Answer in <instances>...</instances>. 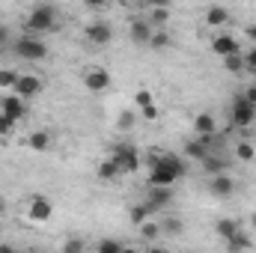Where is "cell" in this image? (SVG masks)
<instances>
[{"instance_id":"obj_31","label":"cell","mask_w":256,"mask_h":253,"mask_svg":"<svg viewBox=\"0 0 256 253\" xmlns=\"http://www.w3.org/2000/svg\"><path fill=\"white\" fill-rule=\"evenodd\" d=\"M161 232L179 236V232H182V220H179V218H164V224H161Z\"/></svg>"},{"instance_id":"obj_29","label":"cell","mask_w":256,"mask_h":253,"mask_svg":"<svg viewBox=\"0 0 256 253\" xmlns=\"http://www.w3.org/2000/svg\"><path fill=\"white\" fill-rule=\"evenodd\" d=\"M140 236H143V238H149V242H152V238H158V236H161V224L146 220V224L140 226Z\"/></svg>"},{"instance_id":"obj_15","label":"cell","mask_w":256,"mask_h":253,"mask_svg":"<svg viewBox=\"0 0 256 253\" xmlns=\"http://www.w3.org/2000/svg\"><path fill=\"white\" fill-rule=\"evenodd\" d=\"M194 131H196L200 137H214V134H218V120H214L212 114H200V116L194 120Z\"/></svg>"},{"instance_id":"obj_32","label":"cell","mask_w":256,"mask_h":253,"mask_svg":"<svg viewBox=\"0 0 256 253\" xmlns=\"http://www.w3.org/2000/svg\"><path fill=\"white\" fill-rule=\"evenodd\" d=\"M12 134H15V122H12L9 116H3V114H0V140H9Z\"/></svg>"},{"instance_id":"obj_17","label":"cell","mask_w":256,"mask_h":253,"mask_svg":"<svg viewBox=\"0 0 256 253\" xmlns=\"http://www.w3.org/2000/svg\"><path fill=\"white\" fill-rule=\"evenodd\" d=\"M146 21H149L155 30H158V27H164V24L170 21V6H161V3H155V6L149 9V18H146Z\"/></svg>"},{"instance_id":"obj_42","label":"cell","mask_w":256,"mask_h":253,"mask_svg":"<svg viewBox=\"0 0 256 253\" xmlns=\"http://www.w3.org/2000/svg\"><path fill=\"white\" fill-rule=\"evenodd\" d=\"M0 253H18V250H15V248H12L9 242H3V244H0Z\"/></svg>"},{"instance_id":"obj_1","label":"cell","mask_w":256,"mask_h":253,"mask_svg":"<svg viewBox=\"0 0 256 253\" xmlns=\"http://www.w3.org/2000/svg\"><path fill=\"white\" fill-rule=\"evenodd\" d=\"M24 27H27V33L30 36H39V33H51V30H57L60 27V15H57V9L54 6H36L30 15H27V21H24Z\"/></svg>"},{"instance_id":"obj_9","label":"cell","mask_w":256,"mask_h":253,"mask_svg":"<svg viewBox=\"0 0 256 253\" xmlns=\"http://www.w3.org/2000/svg\"><path fill=\"white\" fill-rule=\"evenodd\" d=\"M51 214H54V206H51V200H45V196H33V200H30L27 218H30L33 224H48V220H51Z\"/></svg>"},{"instance_id":"obj_7","label":"cell","mask_w":256,"mask_h":253,"mask_svg":"<svg viewBox=\"0 0 256 253\" xmlns=\"http://www.w3.org/2000/svg\"><path fill=\"white\" fill-rule=\"evenodd\" d=\"M212 51H214L220 60H226V57L242 54V45H238V39H236V36H230V33H218V36L212 39Z\"/></svg>"},{"instance_id":"obj_27","label":"cell","mask_w":256,"mask_h":253,"mask_svg":"<svg viewBox=\"0 0 256 253\" xmlns=\"http://www.w3.org/2000/svg\"><path fill=\"white\" fill-rule=\"evenodd\" d=\"M236 158H238V161H254L256 158V146L254 143H248V140H244V143H236Z\"/></svg>"},{"instance_id":"obj_4","label":"cell","mask_w":256,"mask_h":253,"mask_svg":"<svg viewBox=\"0 0 256 253\" xmlns=\"http://www.w3.org/2000/svg\"><path fill=\"white\" fill-rule=\"evenodd\" d=\"M254 122H256V108L248 104L244 96L238 92V96L232 98V126L236 128H250Z\"/></svg>"},{"instance_id":"obj_35","label":"cell","mask_w":256,"mask_h":253,"mask_svg":"<svg viewBox=\"0 0 256 253\" xmlns=\"http://www.w3.org/2000/svg\"><path fill=\"white\" fill-rule=\"evenodd\" d=\"M134 102L140 104V110H143V108H149V104H155V102H152V92H149V90H137V92H134Z\"/></svg>"},{"instance_id":"obj_11","label":"cell","mask_w":256,"mask_h":253,"mask_svg":"<svg viewBox=\"0 0 256 253\" xmlns=\"http://www.w3.org/2000/svg\"><path fill=\"white\" fill-rule=\"evenodd\" d=\"M86 39H90L92 45L104 48V45L114 39V27H110L108 21H92V24H86Z\"/></svg>"},{"instance_id":"obj_12","label":"cell","mask_w":256,"mask_h":253,"mask_svg":"<svg viewBox=\"0 0 256 253\" xmlns=\"http://www.w3.org/2000/svg\"><path fill=\"white\" fill-rule=\"evenodd\" d=\"M173 202V190L170 188H149V196H146V208H149V214H158L161 208H167Z\"/></svg>"},{"instance_id":"obj_23","label":"cell","mask_w":256,"mask_h":253,"mask_svg":"<svg viewBox=\"0 0 256 253\" xmlns=\"http://www.w3.org/2000/svg\"><path fill=\"white\" fill-rule=\"evenodd\" d=\"M250 244H254V242H250V238H248V236H244L242 230H238V232H236V236H232V238L226 242L230 253H244V250H250Z\"/></svg>"},{"instance_id":"obj_30","label":"cell","mask_w":256,"mask_h":253,"mask_svg":"<svg viewBox=\"0 0 256 253\" xmlns=\"http://www.w3.org/2000/svg\"><path fill=\"white\" fill-rule=\"evenodd\" d=\"M224 68H226V72H232V74H242V72H244V60H242V54L226 57V60H224Z\"/></svg>"},{"instance_id":"obj_22","label":"cell","mask_w":256,"mask_h":253,"mask_svg":"<svg viewBox=\"0 0 256 253\" xmlns=\"http://www.w3.org/2000/svg\"><path fill=\"white\" fill-rule=\"evenodd\" d=\"M202 170H206L208 176H224V173H226V161L218 158V155H208V158L202 161Z\"/></svg>"},{"instance_id":"obj_36","label":"cell","mask_w":256,"mask_h":253,"mask_svg":"<svg viewBox=\"0 0 256 253\" xmlns=\"http://www.w3.org/2000/svg\"><path fill=\"white\" fill-rule=\"evenodd\" d=\"M98 253H122V244L114 242V238H104V242L98 244Z\"/></svg>"},{"instance_id":"obj_3","label":"cell","mask_w":256,"mask_h":253,"mask_svg":"<svg viewBox=\"0 0 256 253\" xmlns=\"http://www.w3.org/2000/svg\"><path fill=\"white\" fill-rule=\"evenodd\" d=\"M110 158L116 161L120 176H122V173H137V170H140V155H137V149H134V146H128V143H116Z\"/></svg>"},{"instance_id":"obj_33","label":"cell","mask_w":256,"mask_h":253,"mask_svg":"<svg viewBox=\"0 0 256 253\" xmlns=\"http://www.w3.org/2000/svg\"><path fill=\"white\" fill-rule=\"evenodd\" d=\"M242 60H244V72H254V74H256V48L242 51Z\"/></svg>"},{"instance_id":"obj_18","label":"cell","mask_w":256,"mask_h":253,"mask_svg":"<svg viewBox=\"0 0 256 253\" xmlns=\"http://www.w3.org/2000/svg\"><path fill=\"white\" fill-rule=\"evenodd\" d=\"M226 21H230V9H226V6H208V9H206V24L220 27V24H226Z\"/></svg>"},{"instance_id":"obj_21","label":"cell","mask_w":256,"mask_h":253,"mask_svg":"<svg viewBox=\"0 0 256 253\" xmlns=\"http://www.w3.org/2000/svg\"><path fill=\"white\" fill-rule=\"evenodd\" d=\"M27 146H30L33 152H45V149L51 146V134H48V131H33V134L27 137Z\"/></svg>"},{"instance_id":"obj_40","label":"cell","mask_w":256,"mask_h":253,"mask_svg":"<svg viewBox=\"0 0 256 253\" xmlns=\"http://www.w3.org/2000/svg\"><path fill=\"white\" fill-rule=\"evenodd\" d=\"M6 45H9V30L0 24V48H6Z\"/></svg>"},{"instance_id":"obj_45","label":"cell","mask_w":256,"mask_h":253,"mask_svg":"<svg viewBox=\"0 0 256 253\" xmlns=\"http://www.w3.org/2000/svg\"><path fill=\"white\" fill-rule=\"evenodd\" d=\"M250 224H254V230H256V212H254V214H250Z\"/></svg>"},{"instance_id":"obj_16","label":"cell","mask_w":256,"mask_h":253,"mask_svg":"<svg viewBox=\"0 0 256 253\" xmlns=\"http://www.w3.org/2000/svg\"><path fill=\"white\" fill-rule=\"evenodd\" d=\"M208 188L214 196H230L232 190H236V182H232V176H212V182H208Z\"/></svg>"},{"instance_id":"obj_47","label":"cell","mask_w":256,"mask_h":253,"mask_svg":"<svg viewBox=\"0 0 256 253\" xmlns=\"http://www.w3.org/2000/svg\"><path fill=\"white\" fill-rule=\"evenodd\" d=\"M18 253H36V250H18Z\"/></svg>"},{"instance_id":"obj_37","label":"cell","mask_w":256,"mask_h":253,"mask_svg":"<svg viewBox=\"0 0 256 253\" xmlns=\"http://www.w3.org/2000/svg\"><path fill=\"white\" fill-rule=\"evenodd\" d=\"M116 128H120V131H131V128H134V116H131V114H120Z\"/></svg>"},{"instance_id":"obj_10","label":"cell","mask_w":256,"mask_h":253,"mask_svg":"<svg viewBox=\"0 0 256 253\" xmlns=\"http://www.w3.org/2000/svg\"><path fill=\"white\" fill-rule=\"evenodd\" d=\"M128 33H131V42H134V45H149L155 27H152L146 18H131V21H128Z\"/></svg>"},{"instance_id":"obj_6","label":"cell","mask_w":256,"mask_h":253,"mask_svg":"<svg viewBox=\"0 0 256 253\" xmlns=\"http://www.w3.org/2000/svg\"><path fill=\"white\" fill-rule=\"evenodd\" d=\"M173 185H176V176L167 167H161L158 158L152 155L149 158V188H173Z\"/></svg>"},{"instance_id":"obj_14","label":"cell","mask_w":256,"mask_h":253,"mask_svg":"<svg viewBox=\"0 0 256 253\" xmlns=\"http://www.w3.org/2000/svg\"><path fill=\"white\" fill-rule=\"evenodd\" d=\"M155 158H158V164H161V167H167V170H170L176 179H182V176L188 173L185 161H182V158H176V155H170V152H164V155H155Z\"/></svg>"},{"instance_id":"obj_38","label":"cell","mask_w":256,"mask_h":253,"mask_svg":"<svg viewBox=\"0 0 256 253\" xmlns=\"http://www.w3.org/2000/svg\"><path fill=\"white\" fill-rule=\"evenodd\" d=\"M140 116L152 122V120H158V108H155V104H149V108H143V110H140Z\"/></svg>"},{"instance_id":"obj_25","label":"cell","mask_w":256,"mask_h":253,"mask_svg":"<svg viewBox=\"0 0 256 253\" xmlns=\"http://www.w3.org/2000/svg\"><path fill=\"white\" fill-rule=\"evenodd\" d=\"M214 230H218V236H220L224 242H230V238L238 232V224H236V220H230V218H220V220L214 224Z\"/></svg>"},{"instance_id":"obj_13","label":"cell","mask_w":256,"mask_h":253,"mask_svg":"<svg viewBox=\"0 0 256 253\" xmlns=\"http://www.w3.org/2000/svg\"><path fill=\"white\" fill-rule=\"evenodd\" d=\"M39 92H42V80H39L36 74H21L18 86H15V96H21V98L27 102V98H36Z\"/></svg>"},{"instance_id":"obj_26","label":"cell","mask_w":256,"mask_h":253,"mask_svg":"<svg viewBox=\"0 0 256 253\" xmlns=\"http://www.w3.org/2000/svg\"><path fill=\"white\" fill-rule=\"evenodd\" d=\"M128 218H131V224H134V226H143L152 214H149V208L140 202V206H131V208H128Z\"/></svg>"},{"instance_id":"obj_28","label":"cell","mask_w":256,"mask_h":253,"mask_svg":"<svg viewBox=\"0 0 256 253\" xmlns=\"http://www.w3.org/2000/svg\"><path fill=\"white\" fill-rule=\"evenodd\" d=\"M149 45H152L155 51H164V48L170 45V36H167L164 30H155V33H152V39H149Z\"/></svg>"},{"instance_id":"obj_8","label":"cell","mask_w":256,"mask_h":253,"mask_svg":"<svg viewBox=\"0 0 256 253\" xmlns=\"http://www.w3.org/2000/svg\"><path fill=\"white\" fill-rule=\"evenodd\" d=\"M110 72L108 68H86V74H84V86L90 90V92H104L108 86H110Z\"/></svg>"},{"instance_id":"obj_46","label":"cell","mask_w":256,"mask_h":253,"mask_svg":"<svg viewBox=\"0 0 256 253\" xmlns=\"http://www.w3.org/2000/svg\"><path fill=\"white\" fill-rule=\"evenodd\" d=\"M149 253H167V250H161V248H152V250H149Z\"/></svg>"},{"instance_id":"obj_20","label":"cell","mask_w":256,"mask_h":253,"mask_svg":"<svg viewBox=\"0 0 256 253\" xmlns=\"http://www.w3.org/2000/svg\"><path fill=\"white\" fill-rule=\"evenodd\" d=\"M18 80H21V72H15V68H0V90H3L6 96L15 92Z\"/></svg>"},{"instance_id":"obj_5","label":"cell","mask_w":256,"mask_h":253,"mask_svg":"<svg viewBox=\"0 0 256 253\" xmlns=\"http://www.w3.org/2000/svg\"><path fill=\"white\" fill-rule=\"evenodd\" d=\"M0 114H3V116H9L12 122H18V120H24V116H27V102H24L21 96L9 92V96H3V98H0Z\"/></svg>"},{"instance_id":"obj_39","label":"cell","mask_w":256,"mask_h":253,"mask_svg":"<svg viewBox=\"0 0 256 253\" xmlns=\"http://www.w3.org/2000/svg\"><path fill=\"white\" fill-rule=\"evenodd\" d=\"M242 96H244V102H248V104H254V108H256V86H248Z\"/></svg>"},{"instance_id":"obj_43","label":"cell","mask_w":256,"mask_h":253,"mask_svg":"<svg viewBox=\"0 0 256 253\" xmlns=\"http://www.w3.org/2000/svg\"><path fill=\"white\" fill-rule=\"evenodd\" d=\"M3 214H6V200L0 196V218H3Z\"/></svg>"},{"instance_id":"obj_44","label":"cell","mask_w":256,"mask_h":253,"mask_svg":"<svg viewBox=\"0 0 256 253\" xmlns=\"http://www.w3.org/2000/svg\"><path fill=\"white\" fill-rule=\"evenodd\" d=\"M122 253H140V250H134V248H122Z\"/></svg>"},{"instance_id":"obj_34","label":"cell","mask_w":256,"mask_h":253,"mask_svg":"<svg viewBox=\"0 0 256 253\" xmlns=\"http://www.w3.org/2000/svg\"><path fill=\"white\" fill-rule=\"evenodd\" d=\"M84 238H66V244H63V253H84Z\"/></svg>"},{"instance_id":"obj_24","label":"cell","mask_w":256,"mask_h":253,"mask_svg":"<svg viewBox=\"0 0 256 253\" xmlns=\"http://www.w3.org/2000/svg\"><path fill=\"white\" fill-rule=\"evenodd\" d=\"M116 176H120V167H116L114 158H108V161L98 164V179H102V182H114Z\"/></svg>"},{"instance_id":"obj_2","label":"cell","mask_w":256,"mask_h":253,"mask_svg":"<svg viewBox=\"0 0 256 253\" xmlns=\"http://www.w3.org/2000/svg\"><path fill=\"white\" fill-rule=\"evenodd\" d=\"M12 51H15V57H21V60H27V63H39V60L48 57V45H45L39 36H30V33H24V36L12 45Z\"/></svg>"},{"instance_id":"obj_41","label":"cell","mask_w":256,"mask_h":253,"mask_svg":"<svg viewBox=\"0 0 256 253\" xmlns=\"http://www.w3.org/2000/svg\"><path fill=\"white\" fill-rule=\"evenodd\" d=\"M244 33H248V39L254 42V48H256V24H248V27H244Z\"/></svg>"},{"instance_id":"obj_19","label":"cell","mask_w":256,"mask_h":253,"mask_svg":"<svg viewBox=\"0 0 256 253\" xmlns=\"http://www.w3.org/2000/svg\"><path fill=\"white\" fill-rule=\"evenodd\" d=\"M185 155L202 164V161L208 158V146H206V140H202V137H196V140H191V143L185 146Z\"/></svg>"}]
</instances>
